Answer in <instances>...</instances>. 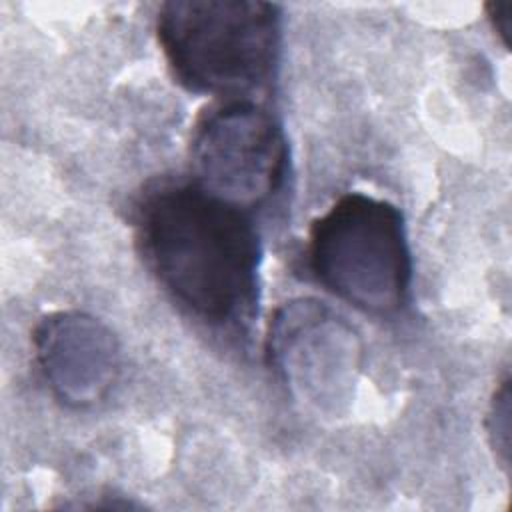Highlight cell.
Segmentation results:
<instances>
[{
    "mask_svg": "<svg viewBox=\"0 0 512 512\" xmlns=\"http://www.w3.org/2000/svg\"><path fill=\"white\" fill-rule=\"evenodd\" d=\"M136 242L164 292L192 318L246 330L260 298L262 242L244 212L192 182H162L140 198Z\"/></svg>",
    "mask_w": 512,
    "mask_h": 512,
    "instance_id": "cell-1",
    "label": "cell"
},
{
    "mask_svg": "<svg viewBox=\"0 0 512 512\" xmlns=\"http://www.w3.org/2000/svg\"><path fill=\"white\" fill-rule=\"evenodd\" d=\"M156 36L174 78L196 94L250 98L276 78L282 10L262 0H172Z\"/></svg>",
    "mask_w": 512,
    "mask_h": 512,
    "instance_id": "cell-2",
    "label": "cell"
},
{
    "mask_svg": "<svg viewBox=\"0 0 512 512\" xmlns=\"http://www.w3.org/2000/svg\"><path fill=\"white\" fill-rule=\"evenodd\" d=\"M314 280L372 316H394L410 300L412 252L402 210L390 200L348 192L316 216L306 236Z\"/></svg>",
    "mask_w": 512,
    "mask_h": 512,
    "instance_id": "cell-3",
    "label": "cell"
},
{
    "mask_svg": "<svg viewBox=\"0 0 512 512\" xmlns=\"http://www.w3.org/2000/svg\"><path fill=\"white\" fill-rule=\"evenodd\" d=\"M266 356L294 400L330 420L350 412L364 342L326 302L292 298L280 304L268 322Z\"/></svg>",
    "mask_w": 512,
    "mask_h": 512,
    "instance_id": "cell-4",
    "label": "cell"
},
{
    "mask_svg": "<svg viewBox=\"0 0 512 512\" xmlns=\"http://www.w3.org/2000/svg\"><path fill=\"white\" fill-rule=\"evenodd\" d=\"M190 162L200 188L252 214L284 188L290 150L282 122L266 106L232 98L198 116Z\"/></svg>",
    "mask_w": 512,
    "mask_h": 512,
    "instance_id": "cell-5",
    "label": "cell"
},
{
    "mask_svg": "<svg viewBox=\"0 0 512 512\" xmlns=\"http://www.w3.org/2000/svg\"><path fill=\"white\" fill-rule=\"evenodd\" d=\"M34 360L52 396L68 408L104 402L122 374V350L114 332L92 314L58 310L32 332Z\"/></svg>",
    "mask_w": 512,
    "mask_h": 512,
    "instance_id": "cell-6",
    "label": "cell"
},
{
    "mask_svg": "<svg viewBox=\"0 0 512 512\" xmlns=\"http://www.w3.org/2000/svg\"><path fill=\"white\" fill-rule=\"evenodd\" d=\"M486 432L496 460L508 468L510 466V380L508 376L496 386L488 414Z\"/></svg>",
    "mask_w": 512,
    "mask_h": 512,
    "instance_id": "cell-7",
    "label": "cell"
},
{
    "mask_svg": "<svg viewBox=\"0 0 512 512\" xmlns=\"http://www.w3.org/2000/svg\"><path fill=\"white\" fill-rule=\"evenodd\" d=\"M486 16L500 38L504 48H510L512 42V0H492L486 4Z\"/></svg>",
    "mask_w": 512,
    "mask_h": 512,
    "instance_id": "cell-8",
    "label": "cell"
}]
</instances>
